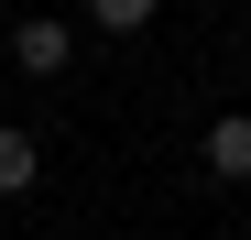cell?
Listing matches in <instances>:
<instances>
[{
    "label": "cell",
    "mask_w": 251,
    "mask_h": 240,
    "mask_svg": "<svg viewBox=\"0 0 251 240\" xmlns=\"http://www.w3.org/2000/svg\"><path fill=\"white\" fill-rule=\"evenodd\" d=\"M11 66H22V76H66V66H76V33H66L55 11H22V22H11Z\"/></svg>",
    "instance_id": "6da1fadb"
},
{
    "label": "cell",
    "mask_w": 251,
    "mask_h": 240,
    "mask_svg": "<svg viewBox=\"0 0 251 240\" xmlns=\"http://www.w3.org/2000/svg\"><path fill=\"white\" fill-rule=\"evenodd\" d=\"M197 153H207V175H219V186H251V109H219Z\"/></svg>",
    "instance_id": "7a4b0ae2"
},
{
    "label": "cell",
    "mask_w": 251,
    "mask_h": 240,
    "mask_svg": "<svg viewBox=\"0 0 251 240\" xmlns=\"http://www.w3.org/2000/svg\"><path fill=\"white\" fill-rule=\"evenodd\" d=\"M33 186H44V142L0 120V196H33Z\"/></svg>",
    "instance_id": "3957f363"
},
{
    "label": "cell",
    "mask_w": 251,
    "mask_h": 240,
    "mask_svg": "<svg viewBox=\"0 0 251 240\" xmlns=\"http://www.w3.org/2000/svg\"><path fill=\"white\" fill-rule=\"evenodd\" d=\"M153 11H164V0H88V22L109 33V44H131V33H153Z\"/></svg>",
    "instance_id": "277c9868"
},
{
    "label": "cell",
    "mask_w": 251,
    "mask_h": 240,
    "mask_svg": "<svg viewBox=\"0 0 251 240\" xmlns=\"http://www.w3.org/2000/svg\"><path fill=\"white\" fill-rule=\"evenodd\" d=\"M240 66H251V22H240Z\"/></svg>",
    "instance_id": "5b68a950"
}]
</instances>
